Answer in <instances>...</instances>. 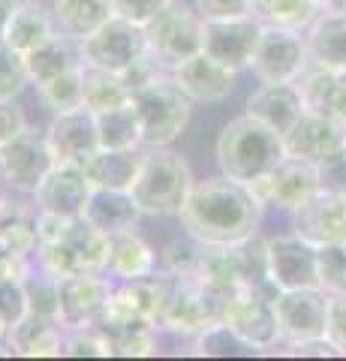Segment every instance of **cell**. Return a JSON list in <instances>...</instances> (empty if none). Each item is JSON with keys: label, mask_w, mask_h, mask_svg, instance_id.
Returning <instances> with one entry per match:
<instances>
[{"label": "cell", "mask_w": 346, "mask_h": 361, "mask_svg": "<svg viewBox=\"0 0 346 361\" xmlns=\"http://www.w3.org/2000/svg\"><path fill=\"white\" fill-rule=\"evenodd\" d=\"M310 63L307 45L301 30H286V27H271L262 25L259 42L253 49L250 70L262 85H277V82H295Z\"/></svg>", "instance_id": "cell-9"}, {"label": "cell", "mask_w": 346, "mask_h": 361, "mask_svg": "<svg viewBox=\"0 0 346 361\" xmlns=\"http://www.w3.org/2000/svg\"><path fill=\"white\" fill-rule=\"evenodd\" d=\"M326 337L340 349V355H346V292H340V295H328Z\"/></svg>", "instance_id": "cell-47"}, {"label": "cell", "mask_w": 346, "mask_h": 361, "mask_svg": "<svg viewBox=\"0 0 346 361\" xmlns=\"http://www.w3.org/2000/svg\"><path fill=\"white\" fill-rule=\"evenodd\" d=\"M61 355H73V358L97 355V358H106V355H111V349L103 341V334H99L97 329H91V325H85V329H66Z\"/></svg>", "instance_id": "cell-42"}, {"label": "cell", "mask_w": 346, "mask_h": 361, "mask_svg": "<svg viewBox=\"0 0 346 361\" xmlns=\"http://www.w3.org/2000/svg\"><path fill=\"white\" fill-rule=\"evenodd\" d=\"M42 103H46L54 115L61 111H73V109H82L85 99H82V66L75 70H66L61 75L49 78L46 85H37Z\"/></svg>", "instance_id": "cell-36"}, {"label": "cell", "mask_w": 346, "mask_h": 361, "mask_svg": "<svg viewBox=\"0 0 346 361\" xmlns=\"http://www.w3.org/2000/svg\"><path fill=\"white\" fill-rule=\"evenodd\" d=\"M27 82L30 75L25 66V54H18L13 45L0 39V99H16Z\"/></svg>", "instance_id": "cell-40"}, {"label": "cell", "mask_w": 346, "mask_h": 361, "mask_svg": "<svg viewBox=\"0 0 346 361\" xmlns=\"http://www.w3.org/2000/svg\"><path fill=\"white\" fill-rule=\"evenodd\" d=\"M58 27H54V18L39 6V0L33 4H25V6H16L9 13V21H6V30H4V42L13 45L18 54H27L33 51L37 45H42L49 37H54Z\"/></svg>", "instance_id": "cell-31"}, {"label": "cell", "mask_w": 346, "mask_h": 361, "mask_svg": "<svg viewBox=\"0 0 346 361\" xmlns=\"http://www.w3.org/2000/svg\"><path fill=\"white\" fill-rule=\"evenodd\" d=\"M169 4L172 0H111V9H115V16H121V18H130V21H136V25H148V21L157 13H163Z\"/></svg>", "instance_id": "cell-45"}, {"label": "cell", "mask_w": 346, "mask_h": 361, "mask_svg": "<svg viewBox=\"0 0 346 361\" xmlns=\"http://www.w3.org/2000/svg\"><path fill=\"white\" fill-rule=\"evenodd\" d=\"M343 145H346L343 123L319 115V111H310V109H304V115L283 133L286 157H298V160H307V163L326 160L328 154L343 148Z\"/></svg>", "instance_id": "cell-18"}, {"label": "cell", "mask_w": 346, "mask_h": 361, "mask_svg": "<svg viewBox=\"0 0 346 361\" xmlns=\"http://www.w3.org/2000/svg\"><path fill=\"white\" fill-rule=\"evenodd\" d=\"M132 111L139 118L144 148H166L187 130L193 99L172 82V75H160L157 82L132 90Z\"/></svg>", "instance_id": "cell-5"}, {"label": "cell", "mask_w": 346, "mask_h": 361, "mask_svg": "<svg viewBox=\"0 0 346 361\" xmlns=\"http://www.w3.org/2000/svg\"><path fill=\"white\" fill-rule=\"evenodd\" d=\"M322 13H346V0H316Z\"/></svg>", "instance_id": "cell-50"}, {"label": "cell", "mask_w": 346, "mask_h": 361, "mask_svg": "<svg viewBox=\"0 0 346 361\" xmlns=\"http://www.w3.org/2000/svg\"><path fill=\"white\" fill-rule=\"evenodd\" d=\"M304 99L295 82H277V85H262L256 94L247 99V115L262 121L265 127L274 133H286L292 123L304 115Z\"/></svg>", "instance_id": "cell-23"}, {"label": "cell", "mask_w": 346, "mask_h": 361, "mask_svg": "<svg viewBox=\"0 0 346 361\" xmlns=\"http://www.w3.org/2000/svg\"><path fill=\"white\" fill-rule=\"evenodd\" d=\"M97 135H99V148L109 151H132L142 145V130L139 118L132 111V103L97 111Z\"/></svg>", "instance_id": "cell-34"}, {"label": "cell", "mask_w": 346, "mask_h": 361, "mask_svg": "<svg viewBox=\"0 0 346 361\" xmlns=\"http://www.w3.org/2000/svg\"><path fill=\"white\" fill-rule=\"evenodd\" d=\"M0 334H6V331H0Z\"/></svg>", "instance_id": "cell-54"}, {"label": "cell", "mask_w": 346, "mask_h": 361, "mask_svg": "<svg viewBox=\"0 0 346 361\" xmlns=\"http://www.w3.org/2000/svg\"><path fill=\"white\" fill-rule=\"evenodd\" d=\"M256 0H196V13L202 18H244L253 16Z\"/></svg>", "instance_id": "cell-46"}, {"label": "cell", "mask_w": 346, "mask_h": 361, "mask_svg": "<svg viewBox=\"0 0 346 361\" xmlns=\"http://www.w3.org/2000/svg\"><path fill=\"white\" fill-rule=\"evenodd\" d=\"M111 16H115L111 0H51L54 27L79 42L103 27Z\"/></svg>", "instance_id": "cell-30"}, {"label": "cell", "mask_w": 346, "mask_h": 361, "mask_svg": "<svg viewBox=\"0 0 346 361\" xmlns=\"http://www.w3.org/2000/svg\"><path fill=\"white\" fill-rule=\"evenodd\" d=\"M289 355H314V358H331V355H340V349L334 346L326 334L322 337H310V341H298V343H289Z\"/></svg>", "instance_id": "cell-49"}, {"label": "cell", "mask_w": 346, "mask_h": 361, "mask_svg": "<svg viewBox=\"0 0 346 361\" xmlns=\"http://www.w3.org/2000/svg\"><path fill=\"white\" fill-rule=\"evenodd\" d=\"M250 190L262 205L283 208V211L292 214L298 205H304V202L319 190L316 163L298 160V157H283V160L277 163L262 180H256Z\"/></svg>", "instance_id": "cell-13"}, {"label": "cell", "mask_w": 346, "mask_h": 361, "mask_svg": "<svg viewBox=\"0 0 346 361\" xmlns=\"http://www.w3.org/2000/svg\"><path fill=\"white\" fill-rule=\"evenodd\" d=\"M205 253H208V244L193 238L190 232H184V238H175V241L166 244L163 265H166V271H172V274L196 277L199 268H202V262H205Z\"/></svg>", "instance_id": "cell-37"}, {"label": "cell", "mask_w": 346, "mask_h": 361, "mask_svg": "<svg viewBox=\"0 0 346 361\" xmlns=\"http://www.w3.org/2000/svg\"><path fill=\"white\" fill-rule=\"evenodd\" d=\"M82 217L87 223H94L99 232L118 235L127 229H136V223L142 217V208L136 205L130 190H103L94 187L87 196V205L82 211Z\"/></svg>", "instance_id": "cell-24"}, {"label": "cell", "mask_w": 346, "mask_h": 361, "mask_svg": "<svg viewBox=\"0 0 346 361\" xmlns=\"http://www.w3.org/2000/svg\"><path fill=\"white\" fill-rule=\"evenodd\" d=\"M316 265H319V286L328 295L346 292V241L316 247Z\"/></svg>", "instance_id": "cell-38"}, {"label": "cell", "mask_w": 346, "mask_h": 361, "mask_svg": "<svg viewBox=\"0 0 346 361\" xmlns=\"http://www.w3.org/2000/svg\"><path fill=\"white\" fill-rule=\"evenodd\" d=\"M9 13H13V9H9L4 0H0V39H4V30H6V21H9Z\"/></svg>", "instance_id": "cell-51"}, {"label": "cell", "mask_w": 346, "mask_h": 361, "mask_svg": "<svg viewBox=\"0 0 346 361\" xmlns=\"http://www.w3.org/2000/svg\"><path fill=\"white\" fill-rule=\"evenodd\" d=\"M106 271L111 277H121V280L148 277L157 271V253H154V247L144 241L136 229L109 235Z\"/></svg>", "instance_id": "cell-26"}, {"label": "cell", "mask_w": 346, "mask_h": 361, "mask_svg": "<svg viewBox=\"0 0 346 361\" xmlns=\"http://www.w3.org/2000/svg\"><path fill=\"white\" fill-rule=\"evenodd\" d=\"M130 97H132V90L127 87L124 78H121V73L82 63V99H85V109H91L94 115L97 111H106V109L127 106Z\"/></svg>", "instance_id": "cell-33"}, {"label": "cell", "mask_w": 346, "mask_h": 361, "mask_svg": "<svg viewBox=\"0 0 346 361\" xmlns=\"http://www.w3.org/2000/svg\"><path fill=\"white\" fill-rule=\"evenodd\" d=\"M235 349H250L241 337L223 322L208 325L205 331H199V341H196V353L199 355H232Z\"/></svg>", "instance_id": "cell-41"}, {"label": "cell", "mask_w": 346, "mask_h": 361, "mask_svg": "<svg viewBox=\"0 0 346 361\" xmlns=\"http://www.w3.org/2000/svg\"><path fill=\"white\" fill-rule=\"evenodd\" d=\"M202 27H205L202 16L193 13V9L184 4H178V0H172L163 13H157L144 25L148 51L166 70H172L175 63H181L202 51Z\"/></svg>", "instance_id": "cell-8"}, {"label": "cell", "mask_w": 346, "mask_h": 361, "mask_svg": "<svg viewBox=\"0 0 346 361\" xmlns=\"http://www.w3.org/2000/svg\"><path fill=\"white\" fill-rule=\"evenodd\" d=\"M295 85L310 111H319L346 127V73L307 63L304 73L295 78Z\"/></svg>", "instance_id": "cell-22"}, {"label": "cell", "mask_w": 346, "mask_h": 361, "mask_svg": "<svg viewBox=\"0 0 346 361\" xmlns=\"http://www.w3.org/2000/svg\"><path fill=\"white\" fill-rule=\"evenodd\" d=\"M283 157V135L250 115L229 121L217 139V163L223 175L247 187L262 180Z\"/></svg>", "instance_id": "cell-2"}, {"label": "cell", "mask_w": 346, "mask_h": 361, "mask_svg": "<svg viewBox=\"0 0 346 361\" xmlns=\"http://www.w3.org/2000/svg\"><path fill=\"white\" fill-rule=\"evenodd\" d=\"M304 45L310 63L346 73V13H319L304 30Z\"/></svg>", "instance_id": "cell-25"}, {"label": "cell", "mask_w": 346, "mask_h": 361, "mask_svg": "<svg viewBox=\"0 0 346 361\" xmlns=\"http://www.w3.org/2000/svg\"><path fill=\"white\" fill-rule=\"evenodd\" d=\"M4 4H6L9 9H16V6H25V4H33V0H4Z\"/></svg>", "instance_id": "cell-52"}, {"label": "cell", "mask_w": 346, "mask_h": 361, "mask_svg": "<svg viewBox=\"0 0 346 361\" xmlns=\"http://www.w3.org/2000/svg\"><path fill=\"white\" fill-rule=\"evenodd\" d=\"M63 322L51 319V316H39V313H27L18 325L6 331L9 343H13L16 355H27V358H42V355H61L63 349Z\"/></svg>", "instance_id": "cell-27"}, {"label": "cell", "mask_w": 346, "mask_h": 361, "mask_svg": "<svg viewBox=\"0 0 346 361\" xmlns=\"http://www.w3.org/2000/svg\"><path fill=\"white\" fill-rule=\"evenodd\" d=\"M144 51H148L144 25H136V21L121 16H111L103 27H97L91 37L82 39V61L115 73H124Z\"/></svg>", "instance_id": "cell-10"}, {"label": "cell", "mask_w": 346, "mask_h": 361, "mask_svg": "<svg viewBox=\"0 0 346 361\" xmlns=\"http://www.w3.org/2000/svg\"><path fill=\"white\" fill-rule=\"evenodd\" d=\"M91 180H87L85 169L75 163H54V169L39 180V187L33 190L37 208L42 214H54V217L73 220L82 217V211L91 196Z\"/></svg>", "instance_id": "cell-17"}, {"label": "cell", "mask_w": 346, "mask_h": 361, "mask_svg": "<svg viewBox=\"0 0 346 361\" xmlns=\"http://www.w3.org/2000/svg\"><path fill=\"white\" fill-rule=\"evenodd\" d=\"M27 289L25 277H6L0 280V331H9L27 316Z\"/></svg>", "instance_id": "cell-39"}, {"label": "cell", "mask_w": 346, "mask_h": 361, "mask_svg": "<svg viewBox=\"0 0 346 361\" xmlns=\"http://www.w3.org/2000/svg\"><path fill=\"white\" fill-rule=\"evenodd\" d=\"M25 127H27L25 111L18 109L16 99H0V145H6L9 139H16V135Z\"/></svg>", "instance_id": "cell-48"}, {"label": "cell", "mask_w": 346, "mask_h": 361, "mask_svg": "<svg viewBox=\"0 0 346 361\" xmlns=\"http://www.w3.org/2000/svg\"><path fill=\"white\" fill-rule=\"evenodd\" d=\"M316 175H319V190L346 196V145L316 163Z\"/></svg>", "instance_id": "cell-43"}, {"label": "cell", "mask_w": 346, "mask_h": 361, "mask_svg": "<svg viewBox=\"0 0 346 361\" xmlns=\"http://www.w3.org/2000/svg\"><path fill=\"white\" fill-rule=\"evenodd\" d=\"M262 208L265 205L247 184L220 175L196 180L190 187L184 205L178 211V220H181V229L193 238L226 247L253 238L262 220Z\"/></svg>", "instance_id": "cell-1"}, {"label": "cell", "mask_w": 346, "mask_h": 361, "mask_svg": "<svg viewBox=\"0 0 346 361\" xmlns=\"http://www.w3.org/2000/svg\"><path fill=\"white\" fill-rule=\"evenodd\" d=\"M319 13L322 9L316 6V0H256L253 4V16L259 18V25L301 30V33L314 25Z\"/></svg>", "instance_id": "cell-35"}, {"label": "cell", "mask_w": 346, "mask_h": 361, "mask_svg": "<svg viewBox=\"0 0 346 361\" xmlns=\"http://www.w3.org/2000/svg\"><path fill=\"white\" fill-rule=\"evenodd\" d=\"M39 211L21 202H4L0 208V247L13 250L16 256L30 259L39 244Z\"/></svg>", "instance_id": "cell-32"}, {"label": "cell", "mask_w": 346, "mask_h": 361, "mask_svg": "<svg viewBox=\"0 0 346 361\" xmlns=\"http://www.w3.org/2000/svg\"><path fill=\"white\" fill-rule=\"evenodd\" d=\"M33 256H37L39 271H46L54 280L87 274V271H106L109 235L85 217H73L63 223V229L54 238L39 241Z\"/></svg>", "instance_id": "cell-4"}, {"label": "cell", "mask_w": 346, "mask_h": 361, "mask_svg": "<svg viewBox=\"0 0 346 361\" xmlns=\"http://www.w3.org/2000/svg\"><path fill=\"white\" fill-rule=\"evenodd\" d=\"M220 322L229 325L250 349H271L280 341L274 295L250 283H238L220 295Z\"/></svg>", "instance_id": "cell-7"}, {"label": "cell", "mask_w": 346, "mask_h": 361, "mask_svg": "<svg viewBox=\"0 0 346 361\" xmlns=\"http://www.w3.org/2000/svg\"><path fill=\"white\" fill-rule=\"evenodd\" d=\"M265 250H268V274H271V283L277 292L319 286V265L314 244H307L292 232L265 241Z\"/></svg>", "instance_id": "cell-15"}, {"label": "cell", "mask_w": 346, "mask_h": 361, "mask_svg": "<svg viewBox=\"0 0 346 361\" xmlns=\"http://www.w3.org/2000/svg\"><path fill=\"white\" fill-rule=\"evenodd\" d=\"M163 307H160V329L175 334H199L208 325L220 322V292L190 274H163Z\"/></svg>", "instance_id": "cell-6"}, {"label": "cell", "mask_w": 346, "mask_h": 361, "mask_svg": "<svg viewBox=\"0 0 346 361\" xmlns=\"http://www.w3.org/2000/svg\"><path fill=\"white\" fill-rule=\"evenodd\" d=\"M82 63H85L82 61V42L66 37L61 30L25 54V66H27V75H30L33 85H46L49 78L61 75L66 70H75V66H82Z\"/></svg>", "instance_id": "cell-28"}, {"label": "cell", "mask_w": 346, "mask_h": 361, "mask_svg": "<svg viewBox=\"0 0 346 361\" xmlns=\"http://www.w3.org/2000/svg\"><path fill=\"white\" fill-rule=\"evenodd\" d=\"M274 316L277 334L286 346L310 341V337H322L328 322V292L322 286L280 289L274 295Z\"/></svg>", "instance_id": "cell-11"}, {"label": "cell", "mask_w": 346, "mask_h": 361, "mask_svg": "<svg viewBox=\"0 0 346 361\" xmlns=\"http://www.w3.org/2000/svg\"><path fill=\"white\" fill-rule=\"evenodd\" d=\"M193 184L196 180L190 172V163L166 145V148H148L142 154V166L130 193L148 217H172V214L178 217Z\"/></svg>", "instance_id": "cell-3"}, {"label": "cell", "mask_w": 346, "mask_h": 361, "mask_svg": "<svg viewBox=\"0 0 346 361\" xmlns=\"http://www.w3.org/2000/svg\"><path fill=\"white\" fill-rule=\"evenodd\" d=\"M4 202H6V196H4V193H0V208H4Z\"/></svg>", "instance_id": "cell-53"}, {"label": "cell", "mask_w": 346, "mask_h": 361, "mask_svg": "<svg viewBox=\"0 0 346 361\" xmlns=\"http://www.w3.org/2000/svg\"><path fill=\"white\" fill-rule=\"evenodd\" d=\"M142 166V154L132 151H109L99 148L85 160V175L91 180V187H103V190H130L132 180L139 175Z\"/></svg>", "instance_id": "cell-29"}, {"label": "cell", "mask_w": 346, "mask_h": 361, "mask_svg": "<svg viewBox=\"0 0 346 361\" xmlns=\"http://www.w3.org/2000/svg\"><path fill=\"white\" fill-rule=\"evenodd\" d=\"M292 229L314 247L346 241V196L316 190L304 205L292 211Z\"/></svg>", "instance_id": "cell-16"}, {"label": "cell", "mask_w": 346, "mask_h": 361, "mask_svg": "<svg viewBox=\"0 0 346 361\" xmlns=\"http://www.w3.org/2000/svg\"><path fill=\"white\" fill-rule=\"evenodd\" d=\"M46 139L51 145V154L58 163H75L85 166L91 154L99 151V135H97V118L91 109H73L54 115L49 123Z\"/></svg>", "instance_id": "cell-20"}, {"label": "cell", "mask_w": 346, "mask_h": 361, "mask_svg": "<svg viewBox=\"0 0 346 361\" xmlns=\"http://www.w3.org/2000/svg\"><path fill=\"white\" fill-rule=\"evenodd\" d=\"M61 289V322L63 329H85L91 325L99 310L111 298V283L103 277V271H87V274H73L58 280Z\"/></svg>", "instance_id": "cell-19"}, {"label": "cell", "mask_w": 346, "mask_h": 361, "mask_svg": "<svg viewBox=\"0 0 346 361\" xmlns=\"http://www.w3.org/2000/svg\"><path fill=\"white\" fill-rule=\"evenodd\" d=\"M163 70H166V66H163L157 58H154L151 51H144L139 61H132V63L127 66V70L121 73V78L127 82V87H130V90H139V87H144V85L157 82V78L163 75Z\"/></svg>", "instance_id": "cell-44"}, {"label": "cell", "mask_w": 346, "mask_h": 361, "mask_svg": "<svg viewBox=\"0 0 346 361\" xmlns=\"http://www.w3.org/2000/svg\"><path fill=\"white\" fill-rule=\"evenodd\" d=\"M54 154L46 139V133L25 127L16 139L0 145V175L9 187L21 190V193H33L39 180L54 169Z\"/></svg>", "instance_id": "cell-12"}, {"label": "cell", "mask_w": 346, "mask_h": 361, "mask_svg": "<svg viewBox=\"0 0 346 361\" xmlns=\"http://www.w3.org/2000/svg\"><path fill=\"white\" fill-rule=\"evenodd\" d=\"M169 75L193 103H220V99H226L235 90V70L208 58L205 51L175 63Z\"/></svg>", "instance_id": "cell-21"}, {"label": "cell", "mask_w": 346, "mask_h": 361, "mask_svg": "<svg viewBox=\"0 0 346 361\" xmlns=\"http://www.w3.org/2000/svg\"><path fill=\"white\" fill-rule=\"evenodd\" d=\"M262 25L256 16H244V18H205L202 27V51L208 58L220 61L229 70H241L250 66L253 49L259 42Z\"/></svg>", "instance_id": "cell-14"}]
</instances>
